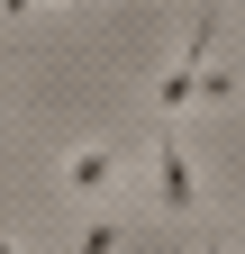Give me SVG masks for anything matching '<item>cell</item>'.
I'll return each instance as SVG.
<instances>
[{
    "label": "cell",
    "mask_w": 245,
    "mask_h": 254,
    "mask_svg": "<svg viewBox=\"0 0 245 254\" xmlns=\"http://www.w3.org/2000/svg\"><path fill=\"white\" fill-rule=\"evenodd\" d=\"M46 9H100V0H46Z\"/></svg>",
    "instance_id": "6"
},
{
    "label": "cell",
    "mask_w": 245,
    "mask_h": 254,
    "mask_svg": "<svg viewBox=\"0 0 245 254\" xmlns=\"http://www.w3.org/2000/svg\"><path fill=\"white\" fill-rule=\"evenodd\" d=\"M0 18H37V0H0Z\"/></svg>",
    "instance_id": "5"
},
{
    "label": "cell",
    "mask_w": 245,
    "mask_h": 254,
    "mask_svg": "<svg viewBox=\"0 0 245 254\" xmlns=\"http://www.w3.org/2000/svg\"><path fill=\"white\" fill-rule=\"evenodd\" d=\"M118 182H127V154H118L109 136H82L64 154V190H73V200H100V190H118Z\"/></svg>",
    "instance_id": "3"
},
{
    "label": "cell",
    "mask_w": 245,
    "mask_h": 254,
    "mask_svg": "<svg viewBox=\"0 0 245 254\" xmlns=\"http://www.w3.org/2000/svg\"><path fill=\"white\" fill-rule=\"evenodd\" d=\"M118 245H127V227H118V218H82L64 254H118Z\"/></svg>",
    "instance_id": "4"
},
{
    "label": "cell",
    "mask_w": 245,
    "mask_h": 254,
    "mask_svg": "<svg viewBox=\"0 0 245 254\" xmlns=\"http://www.w3.org/2000/svg\"><path fill=\"white\" fill-rule=\"evenodd\" d=\"M155 209H164V218L200 209V173H191V145H182V127H155Z\"/></svg>",
    "instance_id": "2"
},
{
    "label": "cell",
    "mask_w": 245,
    "mask_h": 254,
    "mask_svg": "<svg viewBox=\"0 0 245 254\" xmlns=\"http://www.w3.org/2000/svg\"><path fill=\"white\" fill-rule=\"evenodd\" d=\"M218 18H227V9H209V18H191V46H182V55L164 64V73H155V118H164V127H173L182 109L200 100V73H209V46H218Z\"/></svg>",
    "instance_id": "1"
}]
</instances>
